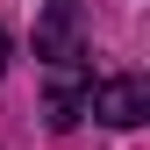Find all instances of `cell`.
Here are the masks:
<instances>
[{"instance_id":"obj_3","label":"cell","mask_w":150,"mask_h":150,"mask_svg":"<svg viewBox=\"0 0 150 150\" xmlns=\"http://www.w3.org/2000/svg\"><path fill=\"white\" fill-rule=\"evenodd\" d=\"M36 57H79V0H50L36 22Z\"/></svg>"},{"instance_id":"obj_4","label":"cell","mask_w":150,"mask_h":150,"mask_svg":"<svg viewBox=\"0 0 150 150\" xmlns=\"http://www.w3.org/2000/svg\"><path fill=\"white\" fill-rule=\"evenodd\" d=\"M0 71H7V36H0Z\"/></svg>"},{"instance_id":"obj_1","label":"cell","mask_w":150,"mask_h":150,"mask_svg":"<svg viewBox=\"0 0 150 150\" xmlns=\"http://www.w3.org/2000/svg\"><path fill=\"white\" fill-rule=\"evenodd\" d=\"M86 93H93V64H86V50L79 57H50V79H43V115L50 129H71L86 115Z\"/></svg>"},{"instance_id":"obj_2","label":"cell","mask_w":150,"mask_h":150,"mask_svg":"<svg viewBox=\"0 0 150 150\" xmlns=\"http://www.w3.org/2000/svg\"><path fill=\"white\" fill-rule=\"evenodd\" d=\"M86 115H100L107 129H136V122H150V79H136V71H122V79H93Z\"/></svg>"}]
</instances>
